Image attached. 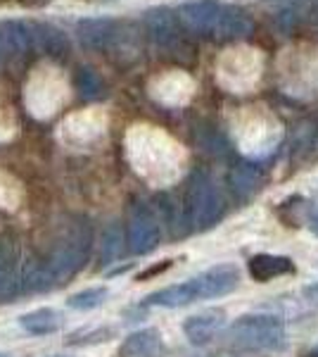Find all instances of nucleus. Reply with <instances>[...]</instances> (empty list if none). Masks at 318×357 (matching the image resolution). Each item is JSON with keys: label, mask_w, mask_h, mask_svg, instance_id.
Here are the masks:
<instances>
[{"label": "nucleus", "mask_w": 318, "mask_h": 357, "mask_svg": "<svg viewBox=\"0 0 318 357\" xmlns=\"http://www.w3.org/2000/svg\"><path fill=\"white\" fill-rule=\"evenodd\" d=\"M223 326H225V312L221 307H209L188 317L186 324H183V331H186L188 341L193 345H207L212 338L218 336V331Z\"/></svg>", "instance_id": "nucleus-12"}, {"label": "nucleus", "mask_w": 318, "mask_h": 357, "mask_svg": "<svg viewBox=\"0 0 318 357\" xmlns=\"http://www.w3.org/2000/svg\"><path fill=\"white\" fill-rule=\"evenodd\" d=\"M306 357H318V345H316V348H314V350H311V353H309V355H306Z\"/></svg>", "instance_id": "nucleus-28"}, {"label": "nucleus", "mask_w": 318, "mask_h": 357, "mask_svg": "<svg viewBox=\"0 0 318 357\" xmlns=\"http://www.w3.org/2000/svg\"><path fill=\"white\" fill-rule=\"evenodd\" d=\"M252 20L247 17L242 10L230 8V5L218 3L216 13H214L212 26L207 36L218 38V41H240V38H247L252 33Z\"/></svg>", "instance_id": "nucleus-8"}, {"label": "nucleus", "mask_w": 318, "mask_h": 357, "mask_svg": "<svg viewBox=\"0 0 318 357\" xmlns=\"http://www.w3.org/2000/svg\"><path fill=\"white\" fill-rule=\"evenodd\" d=\"M171 267V260H164L161 264H157V267H150V269H145L141 276H138V281H145V279H150V276H157V274H161V272H166V269Z\"/></svg>", "instance_id": "nucleus-24"}, {"label": "nucleus", "mask_w": 318, "mask_h": 357, "mask_svg": "<svg viewBox=\"0 0 318 357\" xmlns=\"http://www.w3.org/2000/svg\"><path fill=\"white\" fill-rule=\"evenodd\" d=\"M264 60L259 55V50L252 48H233L225 50L216 65L218 84L225 89L235 91V93H245L262 77Z\"/></svg>", "instance_id": "nucleus-5"}, {"label": "nucleus", "mask_w": 318, "mask_h": 357, "mask_svg": "<svg viewBox=\"0 0 318 357\" xmlns=\"http://www.w3.org/2000/svg\"><path fill=\"white\" fill-rule=\"evenodd\" d=\"M19 291L17 279V248L10 238H0V301H8Z\"/></svg>", "instance_id": "nucleus-16"}, {"label": "nucleus", "mask_w": 318, "mask_h": 357, "mask_svg": "<svg viewBox=\"0 0 318 357\" xmlns=\"http://www.w3.org/2000/svg\"><path fill=\"white\" fill-rule=\"evenodd\" d=\"M309 227H311V231H314V234L318 236V215L314 217V220H311V224H309Z\"/></svg>", "instance_id": "nucleus-26"}, {"label": "nucleus", "mask_w": 318, "mask_h": 357, "mask_svg": "<svg viewBox=\"0 0 318 357\" xmlns=\"http://www.w3.org/2000/svg\"><path fill=\"white\" fill-rule=\"evenodd\" d=\"M309 69H318V48L297 45L285 50L280 60V86L285 93L294 98H316L318 96V74H309Z\"/></svg>", "instance_id": "nucleus-4"}, {"label": "nucleus", "mask_w": 318, "mask_h": 357, "mask_svg": "<svg viewBox=\"0 0 318 357\" xmlns=\"http://www.w3.org/2000/svg\"><path fill=\"white\" fill-rule=\"evenodd\" d=\"M26 33H29V48L38 50L43 55L62 57L69 50V38L62 29L45 22H26Z\"/></svg>", "instance_id": "nucleus-11"}, {"label": "nucleus", "mask_w": 318, "mask_h": 357, "mask_svg": "<svg viewBox=\"0 0 318 357\" xmlns=\"http://www.w3.org/2000/svg\"><path fill=\"white\" fill-rule=\"evenodd\" d=\"M193 284H195V291H198V301L221 298L238 289L240 274L233 264H218V267H212V269H207V272H202L200 276H195Z\"/></svg>", "instance_id": "nucleus-9"}, {"label": "nucleus", "mask_w": 318, "mask_h": 357, "mask_svg": "<svg viewBox=\"0 0 318 357\" xmlns=\"http://www.w3.org/2000/svg\"><path fill=\"white\" fill-rule=\"evenodd\" d=\"M230 183H233V191L238 193L240 198H250V195L254 191H259V186L264 183V172L259 169L257 165H238L233 169Z\"/></svg>", "instance_id": "nucleus-20"}, {"label": "nucleus", "mask_w": 318, "mask_h": 357, "mask_svg": "<svg viewBox=\"0 0 318 357\" xmlns=\"http://www.w3.org/2000/svg\"><path fill=\"white\" fill-rule=\"evenodd\" d=\"M304 296L309 298L311 303H316V305H318V284H316V286H306V289H304Z\"/></svg>", "instance_id": "nucleus-25"}, {"label": "nucleus", "mask_w": 318, "mask_h": 357, "mask_svg": "<svg viewBox=\"0 0 318 357\" xmlns=\"http://www.w3.org/2000/svg\"><path fill=\"white\" fill-rule=\"evenodd\" d=\"M161 241V227L159 217L154 210L145 203H136L131 210L129 220V248L133 255H145L154 250Z\"/></svg>", "instance_id": "nucleus-6"}, {"label": "nucleus", "mask_w": 318, "mask_h": 357, "mask_svg": "<svg viewBox=\"0 0 318 357\" xmlns=\"http://www.w3.org/2000/svg\"><path fill=\"white\" fill-rule=\"evenodd\" d=\"M225 203L218 183L209 174H195L186 195V222L193 231H207L223 217Z\"/></svg>", "instance_id": "nucleus-3"}, {"label": "nucleus", "mask_w": 318, "mask_h": 357, "mask_svg": "<svg viewBox=\"0 0 318 357\" xmlns=\"http://www.w3.org/2000/svg\"><path fill=\"white\" fill-rule=\"evenodd\" d=\"M19 324L22 329L33 333V336H48V333H55L62 326V314L53 307H38L22 314Z\"/></svg>", "instance_id": "nucleus-18"}, {"label": "nucleus", "mask_w": 318, "mask_h": 357, "mask_svg": "<svg viewBox=\"0 0 318 357\" xmlns=\"http://www.w3.org/2000/svg\"><path fill=\"white\" fill-rule=\"evenodd\" d=\"M228 343L242 353H278L285 348V324L273 314H245L230 326Z\"/></svg>", "instance_id": "nucleus-2"}, {"label": "nucleus", "mask_w": 318, "mask_h": 357, "mask_svg": "<svg viewBox=\"0 0 318 357\" xmlns=\"http://www.w3.org/2000/svg\"><path fill=\"white\" fill-rule=\"evenodd\" d=\"M247 272L254 281L259 284H266V281L276 279V276H285L294 272V264L290 257L283 255H269V252H259V255H252L247 260Z\"/></svg>", "instance_id": "nucleus-14"}, {"label": "nucleus", "mask_w": 318, "mask_h": 357, "mask_svg": "<svg viewBox=\"0 0 318 357\" xmlns=\"http://www.w3.org/2000/svg\"><path fill=\"white\" fill-rule=\"evenodd\" d=\"M107 296H109V291L105 286H95V289H86V291H79V293H74V296H69L67 305L72 310L88 312V310L100 307V305L107 301Z\"/></svg>", "instance_id": "nucleus-22"}, {"label": "nucleus", "mask_w": 318, "mask_h": 357, "mask_svg": "<svg viewBox=\"0 0 318 357\" xmlns=\"http://www.w3.org/2000/svg\"><path fill=\"white\" fill-rule=\"evenodd\" d=\"M0 357H10V355H0Z\"/></svg>", "instance_id": "nucleus-29"}, {"label": "nucleus", "mask_w": 318, "mask_h": 357, "mask_svg": "<svg viewBox=\"0 0 318 357\" xmlns=\"http://www.w3.org/2000/svg\"><path fill=\"white\" fill-rule=\"evenodd\" d=\"M19 3H24V5H38V3H43V0H19Z\"/></svg>", "instance_id": "nucleus-27"}, {"label": "nucleus", "mask_w": 318, "mask_h": 357, "mask_svg": "<svg viewBox=\"0 0 318 357\" xmlns=\"http://www.w3.org/2000/svg\"><path fill=\"white\" fill-rule=\"evenodd\" d=\"M169 93L173 96L171 105H183V102L193 96V82H190V77H186V74H181V72H171V74L159 77L157 82L152 84V96L164 102V105H166Z\"/></svg>", "instance_id": "nucleus-15"}, {"label": "nucleus", "mask_w": 318, "mask_h": 357, "mask_svg": "<svg viewBox=\"0 0 318 357\" xmlns=\"http://www.w3.org/2000/svg\"><path fill=\"white\" fill-rule=\"evenodd\" d=\"M93 248V231L86 222H74L57 236L43 262H33L26 267L22 281V291H48L55 286H65L74 274L84 269Z\"/></svg>", "instance_id": "nucleus-1"}, {"label": "nucleus", "mask_w": 318, "mask_h": 357, "mask_svg": "<svg viewBox=\"0 0 318 357\" xmlns=\"http://www.w3.org/2000/svg\"><path fill=\"white\" fill-rule=\"evenodd\" d=\"M29 50L26 22L5 20L0 22V55H15Z\"/></svg>", "instance_id": "nucleus-19"}, {"label": "nucleus", "mask_w": 318, "mask_h": 357, "mask_svg": "<svg viewBox=\"0 0 318 357\" xmlns=\"http://www.w3.org/2000/svg\"><path fill=\"white\" fill-rule=\"evenodd\" d=\"M121 255V229L119 224H109L102 234V264L114 262Z\"/></svg>", "instance_id": "nucleus-23"}, {"label": "nucleus", "mask_w": 318, "mask_h": 357, "mask_svg": "<svg viewBox=\"0 0 318 357\" xmlns=\"http://www.w3.org/2000/svg\"><path fill=\"white\" fill-rule=\"evenodd\" d=\"M119 357H166L164 338L157 329L136 331L121 343Z\"/></svg>", "instance_id": "nucleus-13"}, {"label": "nucleus", "mask_w": 318, "mask_h": 357, "mask_svg": "<svg viewBox=\"0 0 318 357\" xmlns=\"http://www.w3.org/2000/svg\"><path fill=\"white\" fill-rule=\"evenodd\" d=\"M79 41L88 50H109L121 36V24L109 17H90L77 24Z\"/></svg>", "instance_id": "nucleus-10"}, {"label": "nucleus", "mask_w": 318, "mask_h": 357, "mask_svg": "<svg viewBox=\"0 0 318 357\" xmlns=\"http://www.w3.org/2000/svg\"><path fill=\"white\" fill-rule=\"evenodd\" d=\"M198 301V291H195L193 279L183 281L176 286H166L161 291L150 293L145 298V305H154V307H186V305Z\"/></svg>", "instance_id": "nucleus-17"}, {"label": "nucleus", "mask_w": 318, "mask_h": 357, "mask_svg": "<svg viewBox=\"0 0 318 357\" xmlns=\"http://www.w3.org/2000/svg\"><path fill=\"white\" fill-rule=\"evenodd\" d=\"M77 91L81 98L86 100H95V98H102L105 96V79L90 67H81L77 72Z\"/></svg>", "instance_id": "nucleus-21"}, {"label": "nucleus", "mask_w": 318, "mask_h": 357, "mask_svg": "<svg viewBox=\"0 0 318 357\" xmlns=\"http://www.w3.org/2000/svg\"><path fill=\"white\" fill-rule=\"evenodd\" d=\"M145 29L152 38V43L157 48L164 50H176L181 45H186L183 41V31H181V20L178 15H173L169 8H152L145 13Z\"/></svg>", "instance_id": "nucleus-7"}]
</instances>
